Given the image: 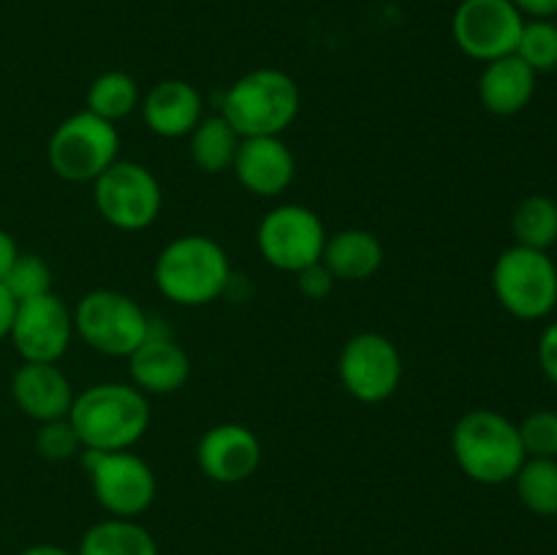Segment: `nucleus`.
I'll list each match as a JSON object with an SVG mask.
<instances>
[{"mask_svg": "<svg viewBox=\"0 0 557 555\" xmlns=\"http://www.w3.org/2000/svg\"><path fill=\"white\" fill-rule=\"evenodd\" d=\"M515 245L533 250H549L557 245V201L549 196H525L511 212Z\"/></svg>", "mask_w": 557, "mask_h": 555, "instance_id": "23", "label": "nucleus"}, {"mask_svg": "<svg viewBox=\"0 0 557 555\" xmlns=\"http://www.w3.org/2000/svg\"><path fill=\"white\" fill-rule=\"evenodd\" d=\"M536 357H539V368H542V373L557 386V319L544 326L542 337H539Z\"/></svg>", "mask_w": 557, "mask_h": 555, "instance_id": "31", "label": "nucleus"}, {"mask_svg": "<svg viewBox=\"0 0 557 555\" xmlns=\"http://www.w3.org/2000/svg\"><path fill=\"white\" fill-rule=\"evenodd\" d=\"M74 335V310L54 292L16 303L9 341L22 362H60Z\"/></svg>", "mask_w": 557, "mask_h": 555, "instance_id": "13", "label": "nucleus"}, {"mask_svg": "<svg viewBox=\"0 0 557 555\" xmlns=\"http://www.w3.org/2000/svg\"><path fill=\"white\" fill-rule=\"evenodd\" d=\"M517 430L525 457H557V411L553 408L531 411Z\"/></svg>", "mask_w": 557, "mask_h": 555, "instance_id": "28", "label": "nucleus"}, {"mask_svg": "<svg viewBox=\"0 0 557 555\" xmlns=\"http://www.w3.org/2000/svg\"><path fill=\"white\" fill-rule=\"evenodd\" d=\"M92 205L109 226L141 232L161 215L163 190L145 163L117 158L101 177L92 180Z\"/></svg>", "mask_w": 557, "mask_h": 555, "instance_id": "8", "label": "nucleus"}, {"mask_svg": "<svg viewBox=\"0 0 557 555\" xmlns=\"http://www.w3.org/2000/svg\"><path fill=\"white\" fill-rule=\"evenodd\" d=\"M76 555H158V544L145 526L128 517H107L85 531Z\"/></svg>", "mask_w": 557, "mask_h": 555, "instance_id": "21", "label": "nucleus"}, {"mask_svg": "<svg viewBox=\"0 0 557 555\" xmlns=\"http://www.w3.org/2000/svg\"><path fill=\"white\" fill-rule=\"evenodd\" d=\"M20 555H76V553H69V550L58 547V544H30V547L22 550Z\"/></svg>", "mask_w": 557, "mask_h": 555, "instance_id": "35", "label": "nucleus"}, {"mask_svg": "<svg viewBox=\"0 0 557 555\" xmlns=\"http://www.w3.org/2000/svg\"><path fill=\"white\" fill-rule=\"evenodd\" d=\"M3 286L9 288L11 297H14L16 303L41 297V294L52 292V270H49V264L44 261V256L20 254L16 256L14 267H11V272L5 275Z\"/></svg>", "mask_w": 557, "mask_h": 555, "instance_id": "27", "label": "nucleus"}, {"mask_svg": "<svg viewBox=\"0 0 557 555\" xmlns=\"http://www.w3.org/2000/svg\"><path fill=\"white\" fill-rule=\"evenodd\" d=\"M74 332L92 351L128 359L152 335V321L128 294L117 288H92L76 303Z\"/></svg>", "mask_w": 557, "mask_h": 555, "instance_id": "5", "label": "nucleus"}, {"mask_svg": "<svg viewBox=\"0 0 557 555\" xmlns=\"http://www.w3.org/2000/svg\"><path fill=\"white\" fill-rule=\"evenodd\" d=\"M302 92L292 74L281 69H256L232 82L221 101V114L243 139L283 136L299 118Z\"/></svg>", "mask_w": 557, "mask_h": 555, "instance_id": "4", "label": "nucleus"}, {"mask_svg": "<svg viewBox=\"0 0 557 555\" xmlns=\"http://www.w3.org/2000/svg\"><path fill=\"white\" fill-rule=\"evenodd\" d=\"M511 482L528 511L539 517H557V457H525Z\"/></svg>", "mask_w": 557, "mask_h": 555, "instance_id": "24", "label": "nucleus"}, {"mask_svg": "<svg viewBox=\"0 0 557 555\" xmlns=\"http://www.w3.org/2000/svg\"><path fill=\"white\" fill-rule=\"evenodd\" d=\"M525 20H553L557 16V0H511Z\"/></svg>", "mask_w": 557, "mask_h": 555, "instance_id": "32", "label": "nucleus"}, {"mask_svg": "<svg viewBox=\"0 0 557 555\" xmlns=\"http://www.w3.org/2000/svg\"><path fill=\"white\" fill-rule=\"evenodd\" d=\"M493 292L506 313L520 321L547 319L557 308V264L547 250L511 245L493 264Z\"/></svg>", "mask_w": 557, "mask_h": 555, "instance_id": "6", "label": "nucleus"}, {"mask_svg": "<svg viewBox=\"0 0 557 555\" xmlns=\"http://www.w3.org/2000/svg\"><path fill=\"white\" fill-rule=\"evenodd\" d=\"M145 125L161 139H183L205 118L201 92L185 79H161L141 98Z\"/></svg>", "mask_w": 557, "mask_h": 555, "instance_id": "17", "label": "nucleus"}, {"mask_svg": "<svg viewBox=\"0 0 557 555\" xmlns=\"http://www.w3.org/2000/svg\"><path fill=\"white\" fill-rule=\"evenodd\" d=\"M536 71L517 54L490 60L479 76V101L490 114L511 118L520 114L536 92Z\"/></svg>", "mask_w": 557, "mask_h": 555, "instance_id": "19", "label": "nucleus"}, {"mask_svg": "<svg viewBox=\"0 0 557 555\" xmlns=\"http://www.w3.org/2000/svg\"><path fill=\"white\" fill-rule=\"evenodd\" d=\"M85 468L98 506L112 517L136 520L152 506L158 495V479L150 462L131 449L90 452L85 449Z\"/></svg>", "mask_w": 557, "mask_h": 555, "instance_id": "10", "label": "nucleus"}, {"mask_svg": "<svg viewBox=\"0 0 557 555\" xmlns=\"http://www.w3.org/2000/svg\"><path fill=\"white\" fill-rule=\"evenodd\" d=\"M243 136L232 128L223 114L201 118L199 125L188 134V152L196 169L205 174H223L234 166Z\"/></svg>", "mask_w": 557, "mask_h": 555, "instance_id": "22", "label": "nucleus"}, {"mask_svg": "<svg viewBox=\"0 0 557 555\" xmlns=\"http://www.w3.org/2000/svg\"><path fill=\"white\" fill-rule=\"evenodd\" d=\"M156 288L180 308H205L232 283V261L207 234H183L166 243L152 267Z\"/></svg>", "mask_w": 557, "mask_h": 555, "instance_id": "2", "label": "nucleus"}, {"mask_svg": "<svg viewBox=\"0 0 557 555\" xmlns=\"http://www.w3.org/2000/svg\"><path fill=\"white\" fill-rule=\"evenodd\" d=\"M326 226L305 205H277L261 218L256 229V245L261 259L281 272H302L321 261L326 245Z\"/></svg>", "mask_w": 557, "mask_h": 555, "instance_id": "9", "label": "nucleus"}, {"mask_svg": "<svg viewBox=\"0 0 557 555\" xmlns=\"http://www.w3.org/2000/svg\"><path fill=\"white\" fill-rule=\"evenodd\" d=\"M321 264L332 272L335 281H370L384 267V243L368 229H341L326 237Z\"/></svg>", "mask_w": 557, "mask_h": 555, "instance_id": "20", "label": "nucleus"}, {"mask_svg": "<svg viewBox=\"0 0 557 555\" xmlns=\"http://www.w3.org/2000/svg\"><path fill=\"white\" fill-rule=\"evenodd\" d=\"M259 435L239 422L212 424L196 446V462L201 473L218 484H239L248 482L261 466Z\"/></svg>", "mask_w": 557, "mask_h": 555, "instance_id": "14", "label": "nucleus"}, {"mask_svg": "<svg viewBox=\"0 0 557 555\" xmlns=\"http://www.w3.org/2000/svg\"><path fill=\"white\" fill-rule=\"evenodd\" d=\"M131 384L150 395H172L190 379V357L180 343L152 332L128 357Z\"/></svg>", "mask_w": 557, "mask_h": 555, "instance_id": "18", "label": "nucleus"}, {"mask_svg": "<svg viewBox=\"0 0 557 555\" xmlns=\"http://www.w3.org/2000/svg\"><path fill=\"white\" fill-rule=\"evenodd\" d=\"M515 54L525 60L536 74L557 69V22L525 20Z\"/></svg>", "mask_w": 557, "mask_h": 555, "instance_id": "26", "label": "nucleus"}, {"mask_svg": "<svg viewBox=\"0 0 557 555\" xmlns=\"http://www.w3.org/2000/svg\"><path fill=\"white\" fill-rule=\"evenodd\" d=\"M82 449L79 435H76L71 419H52V422H41L36 430V452L44 460H71L76 452Z\"/></svg>", "mask_w": 557, "mask_h": 555, "instance_id": "29", "label": "nucleus"}, {"mask_svg": "<svg viewBox=\"0 0 557 555\" xmlns=\"http://www.w3.org/2000/svg\"><path fill=\"white\" fill-rule=\"evenodd\" d=\"M82 449L123 452L134 449L150 430V400L125 381H101L74 397L69 414Z\"/></svg>", "mask_w": 557, "mask_h": 555, "instance_id": "1", "label": "nucleus"}, {"mask_svg": "<svg viewBox=\"0 0 557 555\" xmlns=\"http://www.w3.org/2000/svg\"><path fill=\"white\" fill-rule=\"evenodd\" d=\"M525 16L511 0H460L451 14V38L466 58L490 60L515 54Z\"/></svg>", "mask_w": 557, "mask_h": 555, "instance_id": "12", "label": "nucleus"}, {"mask_svg": "<svg viewBox=\"0 0 557 555\" xmlns=\"http://www.w3.org/2000/svg\"><path fill=\"white\" fill-rule=\"evenodd\" d=\"M120 158V131L92 112H76L52 131L47 163L65 183H92Z\"/></svg>", "mask_w": 557, "mask_h": 555, "instance_id": "7", "label": "nucleus"}, {"mask_svg": "<svg viewBox=\"0 0 557 555\" xmlns=\"http://www.w3.org/2000/svg\"><path fill=\"white\" fill-rule=\"evenodd\" d=\"M337 379L359 403H384L403 381L400 348L381 332H357L348 337L337 357Z\"/></svg>", "mask_w": 557, "mask_h": 555, "instance_id": "11", "label": "nucleus"}, {"mask_svg": "<svg viewBox=\"0 0 557 555\" xmlns=\"http://www.w3.org/2000/svg\"><path fill=\"white\" fill-rule=\"evenodd\" d=\"M11 397L33 422L65 419L74 406V386L58 362H22L11 375Z\"/></svg>", "mask_w": 557, "mask_h": 555, "instance_id": "16", "label": "nucleus"}, {"mask_svg": "<svg viewBox=\"0 0 557 555\" xmlns=\"http://www.w3.org/2000/svg\"><path fill=\"white\" fill-rule=\"evenodd\" d=\"M335 278L332 272L326 270L324 264H313V267H305L302 272H297V288L305 294L308 299H326L335 288Z\"/></svg>", "mask_w": 557, "mask_h": 555, "instance_id": "30", "label": "nucleus"}, {"mask_svg": "<svg viewBox=\"0 0 557 555\" xmlns=\"http://www.w3.org/2000/svg\"><path fill=\"white\" fill-rule=\"evenodd\" d=\"M141 103L139 85L125 71H103L87 87V112L117 123Z\"/></svg>", "mask_w": 557, "mask_h": 555, "instance_id": "25", "label": "nucleus"}, {"mask_svg": "<svg viewBox=\"0 0 557 555\" xmlns=\"http://www.w3.org/2000/svg\"><path fill=\"white\" fill-rule=\"evenodd\" d=\"M451 455L471 482L506 484L525 462L520 430L493 408H471L451 430Z\"/></svg>", "mask_w": 557, "mask_h": 555, "instance_id": "3", "label": "nucleus"}, {"mask_svg": "<svg viewBox=\"0 0 557 555\" xmlns=\"http://www.w3.org/2000/svg\"><path fill=\"white\" fill-rule=\"evenodd\" d=\"M20 245H16V239L11 237L5 229H0V283L5 281V275L11 272V267H14L16 256H20Z\"/></svg>", "mask_w": 557, "mask_h": 555, "instance_id": "33", "label": "nucleus"}, {"mask_svg": "<svg viewBox=\"0 0 557 555\" xmlns=\"http://www.w3.org/2000/svg\"><path fill=\"white\" fill-rule=\"evenodd\" d=\"M232 169L248 194L275 199L292 188L297 177V158L283 136H248L239 141Z\"/></svg>", "mask_w": 557, "mask_h": 555, "instance_id": "15", "label": "nucleus"}, {"mask_svg": "<svg viewBox=\"0 0 557 555\" xmlns=\"http://www.w3.org/2000/svg\"><path fill=\"white\" fill-rule=\"evenodd\" d=\"M14 313H16V299L11 297L9 288L0 283V341L9 337L11 324H14Z\"/></svg>", "mask_w": 557, "mask_h": 555, "instance_id": "34", "label": "nucleus"}]
</instances>
